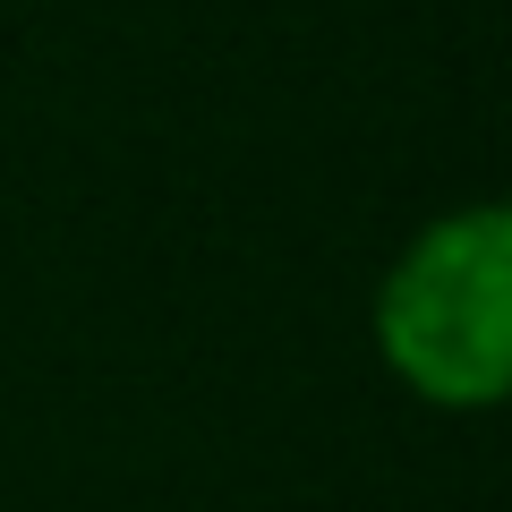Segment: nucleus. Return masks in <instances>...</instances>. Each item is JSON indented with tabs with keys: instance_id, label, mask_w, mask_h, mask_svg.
Returning a JSON list of instances; mask_svg holds the SVG:
<instances>
[{
	"instance_id": "1",
	"label": "nucleus",
	"mask_w": 512,
	"mask_h": 512,
	"mask_svg": "<svg viewBox=\"0 0 512 512\" xmlns=\"http://www.w3.org/2000/svg\"><path fill=\"white\" fill-rule=\"evenodd\" d=\"M384 367L436 410H487L512 376V214L453 205L436 214L376 291Z\"/></svg>"
}]
</instances>
